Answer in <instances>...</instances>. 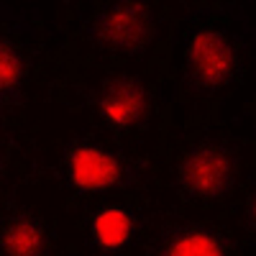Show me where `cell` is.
I'll return each instance as SVG.
<instances>
[{
	"mask_svg": "<svg viewBox=\"0 0 256 256\" xmlns=\"http://www.w3.org/2000/svg\"><path fill=\"white\" fill-rule=\"evenodd\" d=\"M3 256H46L49 233L38 218L18 216L3 228Z\"/></svg>",
	"mask_w": 256,
	"mask_h": 256,
	"instance_id": "obj_8",
	"label": "cell"
},
{
	"mask_svg": "<svg viewBox=\"0 0 256 256\" xmlns=\"http://www.w3.org/2000/svg\"><path fill=\"white\" fill-rule=\"evenodd\" d=\"M0 59H3V72H0V80H3V98L8 100V95L18 90V82L24 77V59H20V52L8 38H3V56Z\"/></svg>",
	"mask_w": 256,
	"mask_h": 256,
	"instance_id": "obj_9",
	"label": "cell"
},
{
	"mask_svg": "<svg viewBox=\"0 0 256 256\" xmlns=\"http://www.w3.org/2000/svg\"><path fill=\"white\" fill-rule=\"evenodd\" d=\"M64 169H67L70 184L77 187L80 192L113 190L126 180L123 162L92 144H74L67 152Z\"/></svg>",
	"mask_w": 256,
	"mask_h": 256,
	"instance_id": "obj_4",
	"label": "cell"
},
{
	"mask_svg": "<svg viewBox=\"0 0 256 256\" xmlns=\"http://www.w3.org/2000/svg\"><path fill=\"white\" fill-rule=\"evenodd\" d=\"M136 233V216L128 208L105 205L92 218V241L100 251H120L131 244Z\"/></svg>",
	"mask_w": 256,
	"mask_h": 256,
	"instance_id": "obj_7",
	"label": "cell"
},
{
	"mask_svg": "<svg viewBox=\"0 0 256 256\" xmlns=\"http://www.w3.org/2000/svg\"><path fill=\"white\" fill-rule=\"evenodd\" d=\"M236 180V162L220 144H200L182 156L177 166V184L187 198L212 200L223 198Z\"/></svg>",
	"mask_w": 256,
	"mask_h": 256,
	"instance_id": "obj_3",
	"label": "cell"
},
{
	"mask_svg": "<svg viewBox=\"0 0 256 256\" xmlns=\"http://www.w3.org/2000/svg\"><path fill=\"white\" fill-rule=\"evenodd\" d=\"M248 220H251V226L256 228V195H254L251 202H248Z\"/></svg>",
	"mask_w": 256,
	"mask_h": 256,
	"instance_id": "obj_10",
	"label": "cell"
},
{
	"mask_svg": "<svg viewBox=\"0 0 256 256\" xmlns=\"http://www.w3.org/2000/svg\"><path fill=\"white\" fill-rule=\"evenodd\" d=\"M238 72L236 44L216 28H200L184 49V80L192 90H218Z\"/></svg>",
	"mask_w": 256,
	"mask_h": 256,
	"instance_id": "obj_2",
	"label": "cell"
},
{
	"mask_svg": "<svg viewBox=\"0 0 256 256\" xmlns=\"http://www.w3.org/2000/svg\"><path fill=\"white\" fill-rule=\"evenodd\" d=\"M88 34L102 52L136 56L154 38V13L144 3H118L95 13Z\"/></svg>",
	"mask_w": 256,
	"mask_h": 256,
	"instance_id": "obj_1",
	"label": "cell"
},
{
	"mask_svg": "<svg viewBox=\"0 0 256 256\" xmlns=\"http://www.w3.org/2000/svg\"><path fill=\"white\" fill-rule=\"evenodd\" d=\"M95 105H98L100 118L110 128L126 131V128H134L146 118L148 95L138 80L113 77L100 84V90L95 95Z\"/></svg>",
	"mask_w": 256,
	"mask_h": 256,
	"instance_id": "obj_5",
	"label": "cell"
},
{
	"mask_svg": "<svg viewBox=\"0 0 256 256\" xmlns=\"http://www.w3.org/2000/svg\"><path fill=\"white\" fill-rule=\"evenodd\" d=\"M156 256H230V246L212 228L182 226L162 238Z\"/></svg>",
	"mask_w": 256,
	"mask_h": 256,
	"instance_id": "obj_6",
	"label": "cell"
}]
</instances>
